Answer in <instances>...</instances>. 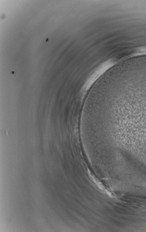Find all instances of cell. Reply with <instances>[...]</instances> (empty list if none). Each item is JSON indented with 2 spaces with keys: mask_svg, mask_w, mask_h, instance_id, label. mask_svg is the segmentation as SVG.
<instances>
[{
  "mask_svg": "<svg viewBox=\"0 0 146 232\" xmlns=\"http://www.w3.org/2000/svg\"><path fill=\"white\" fill-rule=\"evenodd\" d=\"M89 176L90 178H91V179L94 181V183L97 185V186H98V188H99L100 189H101V190H102L105 193H106L108 194L109 195L112 196V193H111L110 192V191H109L103 185V184L101 182H100L99 180H98L97 179L95 178L94 176H93V175H90Z\"/></svg>",
  "mask_w": 146,
  "mask_h": 232,
  "instance_id": "obj_1",
  "label": "cell"
}]
</instances>
